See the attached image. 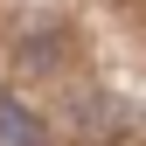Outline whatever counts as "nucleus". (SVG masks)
I'll use <instances>...</instances> for the list:
<instances>
[{"label": "nucleus", "mask_w": 146, "mask_h": 146, "mask_svg": "<svg viewBox=\"0 0 146 146\" xmlns=\"http://www.w3.org/2000/svg\"><path fill=\"white\" fill-rule=\"evenodd\" d=\"M0 146H42V118L7 90H0Z\"/></svg>", "instance_id": "nucleus-1"}, {"label": "nucleus", "mask_w": 146, "mask_h": 146, "mask_svg": "<svg viewBox=\"0 0 146 146\" xmlns=\"http://www.w3.org/2000/svg\"><path fill=\"white\" fill-rule=\"evenodd\" d=\"M111 111H118L111 98H84V104H77V118H84V132H111V125H104Z\"/></svg>", "instance_id": "nucleus-2"}]
</instances>
